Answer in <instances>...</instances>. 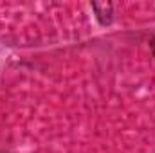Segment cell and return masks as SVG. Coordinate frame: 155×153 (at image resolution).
Returning <instances> with one entry per match:
<instances>
[{
  "instance_id": "6da1fadb",
  "label": "cell",
  "mask_w": 155,
  "mask_h": 153,
  "mask_svg": "<svg viewBox=\"0 0 155 153\" xmlns=\"http://www.w3.org/2000/svg\"><path fill=\"white\" fill-rule=\"evenodd\" d=\"M152 52H153V58H155V38L152 40Z\"/></svg>"
}]
</instances>
